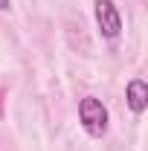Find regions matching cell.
Returning <instances> with one entry per match:
<instances>
[{
  "mask_svg": "<svg viewBox=\"0 0 148 151\" xmlns=\"http://www.w3.org/2000/svg\"><path fill=\"white\" fill-rule=\"evenodd\" d=\"M78 116H81V125H84V131L90 134V137H102V134L108 131V111H105V105L99 99H93V96L81 99Z\"/></svg>",
  "mask_w": 148,
  "mask_h": 151,
  "instance_id": "obj_1",
  "label": "cell"
},
{
  "mask_svg": "<svg viewBox=\"0 0 148 151\" xmlns=\"http://www.w3.org/2000/svg\"><path fill=\"white\" fill-rule=\"evenodd\" d=\"M96 23L105 38H116L122 32V18H119L113 0H96Z\"/></svg>",
  "mask_w": 148,
  "mask_h": 151,
  "instance_id": "obj_2",
  "label": "cell"
},
{
  "mask_svg": "<svg viewBox=\"0 0 148 151\" xmlns=\"http://www.w3.org/2000/svg\"><path fill=\"white\" fill-rule=\"evenodd\" d=\"M128 108L134 113H142L148 108V84L142 81V78L128 81Z\"/></svg>",
  "mask_w": 148,
  "mask_h": 151,
  "instance_id": "obj_3",
  "label": "cell"
},
{
  "mask_svg": "<svg viewBox=\"0 0 148 151\" xmlns=\"http://www.w3.org/2000/svg\"><path fill=\"white\" fill-rule=\"evenodd\" d=\"M9 9V0H0V12H6Z\"/></svg>",
  "mask_w": 148,
  "mask_h": 151,
  "instance_id": "obj_4",
  "label": "cell"
}]
</instances>
